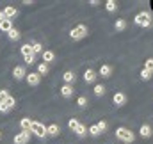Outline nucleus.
Returning a JSON list of instances; mask_svg holds the SVG:
<instances>
[{
    "instance_id": "29",
    "label": "nucleus",
    "mask_w": 153,
    "mask_h": 144,
    "mask_svg": "<svg viewBox=\"0 0 153 144\" xmlns=\"http://www.w3.org/2000/svg\"><path fill=\"white\" fill-rule=\"evenodd\" d=\"M32 52H34V55L36 53H43V45L41 43H34L32 45Z\"/></svg>"
},
{
    "instance_id": "9",
    "label": "nucleus",
    "mask_w": 153,
    "mask_h": 144,
    "mask_svg": "<svg viewBox=\"0 0 153 144\" xmlns=\"http://www.w3.org/2000/svg\"><path fill=\"white\" fill-rule=\"evenodd\" d=\"M13 76H14L16 80H22V78H25V76H27L25 68H23V66H16V68L13 70Z\"/></svg>"
},
{
    "instance_id": "22",
    "label": "nucleus",
    "mask_w": 153,
    "mask_h": 144,
    "mask_svg": "<svg viewBox=\"0 0 153 144\" xmlns=\"http://www.w3.org/2000/svg\"><path fill=\"white\" fill-rule=\"evenodd\" d=\"M36 73H38L39 76H41V75H46V73H48V64L41 62V64L38 66V71H36Z\"/></svg>"
},
{
    "instance_id": "7",
    "label": "nucleus",
    "mask_w": 153,
    "mask_h": 144,
    "mask_svg": "<svg viewBox=\"0 0 153 144\" xmlns=\"http://www.w3.org/2000/svg\"><path fill=\"white\" fill-rule=\"evenodd\" d=\"M27 82H29V85H38L39 82H41V76H39L38 73H27Z\"/></svg>"
},
{
    "instance_id": "14",
    "label": "nucleus",
    "mask_w": 153,
    "mask_h": 144,
    "mask_svg": "<svg viewBox=\"0 0 153 144\" xmlns=\"http://www.w3.org/2000/svg\"><path fill=\"white\" fill-rule=\"evenodd\" d=\"M61 94H62L64 98H70V96H73V85H68V84H64V85L61 87Z\"/></svg>"
},
{
    "instance_id": "24",
    "label": "nucleus",
    "mask_w": 153,
    "mask_h": 144,
    "mask_svg": "<svg viewBox=\"0 0 153 144\" xmlns=\"http://www.w3.org/2000/svg\"><path fill=\"white\" fill-rule=\"evenodd\" d=\"M105 7H107V11H111V13H112V11L117 9V4H116L114 0H107V2H105Z\"/></svg>"
},
{
    "instance_id": "19",
    "label": "nucleus",
    "mask_w": 153,
    "mask_h": 144,
    "mask_svg": "<svg viewBox=\"0 0 153 144\" xmlns=\"http://www.w3.org/2000/svg\"><path fill=\"white\" fill-rule=\"evenodd\" d=\"M22 53H23V57H29V55H34V52H32V45H23L22 46Z\"/></svg>"
},
{
    "instance_id": "23",
    "label": "nucleus",
    "mask_w": 153,
    "mask_h": 144,
    "mask_svg": "<svg viewBox=\"0 0 153 144\" xmlns=\"http://www.w3.org/2000/svg\"><path fill=\"white\" fill-rule=\"evenodd\" d=\"M7 36H9V39H13V41H18V39H20V32H18L16 29H11V30L7 32Z\"/></svg>"
},
{
    "instance_id": "2",
    "label": "nucleus",
    "mask_w": 153,
    "mask_h": 144,
    "mask_svg": "<svg viewBox=\"0 0 153 144\" xmlns=\"http://www.w3.org/2000/svg\"><path fill=\"white\" fill-rule=\"evenodd\" d=\"M30 134H34L39 139H45V137H46V126H45L43 123H39V121H32V125H30Z\"/></svg>"
},
{
    "instance_id": "20",
    "label": "nucleus",
    "mask_w": 153,
    "mask_h": 144,
    "mask_svg": "<svg viewBox=\"0 0 153 144\" xmlns=\"http://www.w3.org/2000/svg\"><path fill=\"white\" fill-rule=\"evenodd\" d=\"M75 134H76V135H78V137H84V135H85V134H87V126H85V125H82V123H80V125H78V126H76Z\"/></svg>"
},
{
    "instance_id": "33",
    "label": "nucleus",
    "mask_w": 153,
    "mask_h": 144,
    "mask_svg": "<svg viewBox=\"0 0 153 144\" xmlns=\"http://www.w3.org/2000/svg\"><path fill=\"white\" fill-rule=\"evenodd\" d=\"M141 78H143V80H150V78H152V73L146 71V70H143V71H141Z\"/></svg>"
},
{
    "instance_id": "36",
    "label": "nucleus",
    "mask_w": 153,
    "mask_h": 144,
    "mask_svg": "<svg viewBox=\"0 0 153 144\" xmlns=\"http://www.w3.org/2000/svg\"><path fill=\"white\" fill-rule=\"evenodd\" d=\"M7 110H9V108L5 107V105H0V112H7Z\"/></svg>"
},
{
    "instance_id": "5",
    "label": "nucleus",
    "mask_w": 153,
    "mask_h": 144,
    "mask_svg": "<svg viewBox=\"0 0 153 144\" xmlns=\"http://www.w3.org/2000/svg\"><path fill=\"white\" fill-rule=\"evenodd\" d=\"M30 139V132H20L14 135V144H27Z\"/></svg>"
},
{
    "instance_id": "34",
    "label": "nucleus",
    "mask_w": 153,
    "mask_h": 144,
    "mask_svg": "<svg viewBox=\"0 0 153 144\" xmlns=\"http://www.w3.org/2000/svg\"><path fill=\"white\" fill-rule=\"evenodd\" d=\"M96 126H98V130H100V132H105V130H107V123H105V121L96 123Z\"/></svg>"
},
{
    "instance_id": "39",
    "label": "nucleus",
    "mask_w": 153,
    "mask_h": 144,
    "mask_svg": "<svg viewBox=\"0 0 153 144\" xmlns=\"http://www.w3.org/2000/svg\"><path fill=\"white\" fill-rule=\"evenodd\" d=\"M0 137H2V132H0Z\"/></svg>"
},
{
    "instance_id": "6",
    "label": "nucleus",
    "mask_w": 153,
    "mask_h": 144,
    "mask_svg": "<svg viewBox=\"0 0 153 144\" xmlns=\"http://www.w3.org/2000/svg\"><path fill=\"white\" fill-rule=\"evenodd\" d=\"M112 102H114L116 107H123L126 103V94L125 93H116L114 96H112Z\"/></svg>"
},
{
    "instance_id": "26",
    "label": "nucleus",
    "mask_w": 153,
    "mask_h": 144,
    "mask_svg": "<svg viewBox=\"0 0 153 144\" xmlns=\"http://www.w3.org/2000/svg\"><path fill=\"white\" fill-rule=\"evenodd\" d=\"M78 125H80V123H78V119H75V117H71V119L68 121V126H70V130H73V132L76 130Z\"/></svg>"
},
{
    "instance_id": "17",
    "label": "nucleus",
    "mask_w": 153,
    "mask_h": 144,
    "mask_svg": "<svg viewBox=\"0 0 153 144\" xmlns=\"http://www.w3.org/2000/svg\"><path fill=\"white\" fill-rule=\"evenodd\" d=\"M11 29H13V20H7V18H5V20L0 22V30H2V32H9Z\"/></svg>"
},
{
    "instance_id": "31",
    "label": "nucleus",
    "mask_w": 153,
    "mask_h": 144,
    "mask_svg": "<svg viewBox=\"0 0 153 144\" xmlns=\"http://www.w3.org/2000/svg\"><path fill=\"white\" fill-rule=\"evenodd\" d=\"M7 98H9V94H7V91H4V89H2V91H0V105H4Z\"/></svg>"
},
{
    "instance_id": "38",
    "label": "nucleus",
    "mask_w": 153,
    "mask_h": 144,
    "mask_svg": "<svg viewBox=\"0 0 153 144\" xmlns=\"http://www.w3.org/2000/svg\"><path fill=\"white\" fill-rule=\"evenodd\" d=\"M150 7H152V11H153V0H152V2H150Z\"/></svg>"
},
{
    "instance_id": "30",
    "label": "nucleus",
    "mask_w": 153,
    "mask_h": 144,
    "mask_svg": "<svg viewBox=\"0 0 153 144\" xmlns=\"http://www.w3.org/2000/svg\"><path fill=\"white\" fill-rule=\"evenodd\" d=\"M143 70H146V71L153 73V59H148V61L144 62V68H143Z\"/></svg>"
},
{
    "instance_id": "13",
    "label": "nucleus",
    "mask_w": 153,
    "mask_h": 144,
    "mask_svg": "<svg viewBox=\"0 0 153 144\" xmlns=\"http://www.w3.org/2000/svg\"><path fill=\"white\" fill-rule=\"evenodd\" d=\"M111 75H112V66L103 64V66L100 68V76H102V78H109Z\"/></svg>"
},
{
    "instance_id": "8",
    "label": "nucleus",
    "mask_w": 153,
    "mask_h": 144,
    "mask_svg": "<svg viewBox=\"0 0 153 144\" xmlns=\"http://www.w3.org/2000/svg\"><path fill=\"white\" fill-rule=\"evenodd\" d=\"M41 57H43V62H45V64H48V62H53V59H55V53H53L52 50H43Z\"/></svg>"
},
{
    "instance_id": "37",
    "label": "nucleus",
    "mask_w": 153,
    "mask_h": 144,
    "mask_svg": "<svg viewBox=\"0 0 153 144\" xmlns=\"http://www.w3.org/2000/svg\"><path fill=\"white\" fill-rule=\"evenodd\" d=\"M2 20H5V16H4V13L0 11V22H2Z\"/></svg>"
},
{
    "instance_id": "35",
    "label": "nucleus",
    "mask_w": 153,
    "mask_h": 144,
    "mask_svg": "<svg viewBox=\"0 0 153 144\" xmlns=\"http://www.w3.org/2000/svg\"><path fill=\"white\" fill-rule=\"evenodd\" d=\"M23 59H25L27 64H34L36 62V55H29V57H23Z\"/></svg>"
},
{
    "instance_id": "21",
    "label": "nucleus",
    "mask_w": 153,
    "mask_h": 144,
    "mask_svg": "<svg viewBox=\"0 0 153 144\" xmlns=\"http://www.w3.org/2000/svg\"><path fill=\"white\" fill-rule=\"evenodd\" d=\"M94 94H96V96H103V94H105V85L96 84V85H94Z\"/></svg>"
},
{
    "instance_id": "28",
    "label": "nucleus",
    "mask_w": 153,
    "mask_h": 144,
    "mask_svg": "<svg viewBox=\"0 0 153 144\" xmlns=\"http://www.w3.org/2000/svg\"><path fill=\"white\" fill-rule=\"evenodd\" d=\"M102 132L98 130V126L96 125H93V126H89V135H93V137H96V135H100Z\"/></svg>"
},
{
    "instance_id": "3",
    "label": "nucleus",
    "mask_w": 153,
    "mask_h": 144,
    "mask_svg": "<svg viewBox=\"0 0 153 144\" xmlns=\"http://www.w3.org/2000/svg\"><path fill=\"white\" fill-rule=\"evenodd\" d=\"M134 22H135L139 27H144V29H148V27L152 25V16H150L148 13H139V14L134 18Z\"/></svg>"
},
{
    "instance_id": "10",
    "label": "nucleus",
    "mask_w": 153,
    "mask_h": 144,
    "mask_svg": "<svg viewBox=\"0 0 153 144\" xmlns=\"http://www.w3.org/2000/svg\"><path fill=\"white\" fill-rule=\"evenodd\" d=\"M2 13H4V16H5L7 20H11V18H14V16L18 14V11H16V7H13V5H7V7H5V9H4Z\"/></svg>"
},
{
    "instance_id": "4",
    "label": "nucleus",
    "mask_w": 153,
    "mask_h": 144,
    "mask_svg": "<svg viewBox=\"0 0 153 144\" xmlns=\"http://www.w3.org/2000/svg\"><path fill=\"white\" fill-rule=\"evenodd\" d=\"M70 36H71V39H82V37H85L87 36V27L85 25H76V27L71 29Z\"/></svg>"
},
{
    "instance_id": "18",
    "label": "nucleus",
    "mask_w": 153,
    "mask_h": 144,
    "mask_svg": "<svg viewBox=\"0 0 153 144\" xmlns=\"http://www.w3.org/2000/svg\"><path fill=\"white\" fill-rule=\"evenodd\" d=\"M62 78H64V82H66L68 85H71V84L75 82L76 76H75V73H73V71H66L64 75H62Z\"/></svg>"
},
{
    "instance_id": "11",
    "label": "nucleus",
    "mask_w": 153,
    "mask_h": 144,
    "mask_svg": "<svg viewBox=\"0 0 153 144\" xmlns=\"http://www.w3.org/2000/svg\"><path fill=\"white\" fill-rule=\"evenodd\" d=\"M61 134V128H59V125H50V126H46V135H52V137H57Z\"/></svg>"
},
{
    "instance_id": "12",
    "label": "nucleus",
    "mask_w": 153,
    "mask_h": 144,
    "mask_svg": "<svg viewBox=\"0 0 153 144\" xmlns=\"http://www.w3.org/2000/svg\"><path fill=\"white\" fill-rule=\"evenodd\" d=\"M139 135L144 137V139L152 137V126H150V125H143V126L139 128Z\"/></svg>"
},
{
    "instance_id": "16",
    "label": "nucleus",
    "mask_w": 153,
    "mask_h": 144,
    "mask_svg": "<svg viewBox=\"0 0 153 144\" xmlns=\"http://www.w3.org/2000/svg\"><path fill=\"white\" fill-rule=\"evenodd\" d=\"M84 80H85L87 84H91V82H94V80H96V73L93 71L91 68H89V70H85V71H84Z\"/></svg>"
},
{
    "instance_id": "25",
    "label": "nucleus",
    "mask_w": 153,
    "mask_h": 144,
    "mask_svg": "<svg viewBox=\"0 0 153 144\" xmlns=\"http://www.w3.org/2000/svg\"><path fill=\"white\" fill-rule=\"evenodd\" d=\"M116 30H125L126 29V22L125 20H116Z\"/></svg>"
},
{
    "instance_id": "27",
    "label": "nucleus",
    "mask_w": 153,
    "mask_h": 144,
    "mask_svg": "<svg viewBox=\"0 0 153 144\" xmlns=\"http://www.w3.org/2000/svg\"><path fill=\"white\" fill-rule=\"evenodd\" d=\"M4 105H5V107H7V108H9V110H11V108H13V107H14V105H16V100H14L13 96H9V98L5 100V103H4Z\"/></svg>"
},
{
    "instance_id": "15",
    "label": "nucleus",
    "mask_w": 153,
    "mask_h": 144,
    "mask_svg": "<svg viewBox=\"0 0 153 144\" xmlns=\"http://www.w3.org/2000/svg\"><path fill=\"white\" fill-rule=\"evenodd\" d=\"M30 125H32V119H30V117H23V119L20 121L22 132H30Z\"/></svg>"
},
{
    "instance_id": "1",
    "label": "nucleus",
    "mask_w": 153,
    "mask_h": 144,
    "mask_svg": "<svg viewBox=\"0 0 153 144\" xmlns=\"http://www.w3.org/2000/svg\"><path fill=\"white\" fill-rule=\"evenodd\" d=\"M116 137L119 139V141H123V143H132L134 139H135V135H134V132L132 130H128V128H125V126H119L117 130H116Z\"/></svg>"
},
{
    "instance_id": "32",
    "label": "nucleus",
    "mask_w": 153,
    "mask_h": 144,
    "mask_svg": "<svg viewBox=\"0 0 153 144\" xmlns=\"http://www.w3.org/2000/svg\"><path fill=\"white\" fill-rule=\"evenodd\" d=\"M76 105H78V107H85V105H87V98H85V96H80V98L76 100Z\"/></svg>"
}]
</instances>
